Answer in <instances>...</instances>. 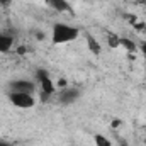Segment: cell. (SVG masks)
<instances>
[{
	"label": "cell",
	"mask_w": 146,
	"mask_h": 146,
	"mask_svg": "<svg viewBox=\"0 0 146 146\" xmlns=\"http://www.w3.org/2000/svg\"><path fill=\"white\" fill-rule=\"evenodd\" d=\"M53 44H63V42H70L73 39L78 37V29L72 27V26H66V24H56L53 27Z\"/></svg>",
	"instance_id": "1"
},
{
	"label": "cell",
	"mask_w": 146,
	"mask_h": 146,
	"mask_svg": "<svg viewBox=\"0 0 146 146\" xmlns=\"http://www.w3.org/2000/svg\"><path fill=\"white\" fill-rule=\"evenodd\" d=\"M10 102L15 106V107H19V109H29V107H33L34 106V97H33V94H21V92H12L10 94Z\"/></svg>",
	"instance_id": "2"
},
{
	"label": "cell",
	"mask_w": 146,
	"mask_h": 146,
	"mask_svg": "<svg viewBox=\"0 0 146 146\" xmlns=\"http://www.w3.org/2000/svg\"><path fill=\"white\" fill-rule=\"evenodd\" d=\"M12 92H21V94H34V83L29 80H15L10 83Z\"/></svg>",
	"instance_id": "3"
},
{
	"label": "cell",
	"mask_w": 146,
	"mask_h": 146,
	"mask_svg": "<svg viewBox=\"0 0 146 146\" xmlns=\"http://www.w3.org/2000/svg\"><path fill=\"white\" fill-rule=\"evenodd\" d=\"M80 92L76 88H61V94H60V102L61 104H72L78 99Z\"/></svg>",
	"instance_id": "4"
},
{
	"label": "cell",
	"mask_w": 146,
	"mask_h": 146,
	"mask_svg": "<svg viewBox=\"0 0 146 146\" xmlns=\"http://www.w3.org/2000/svg\"><path fill=\"white\" fill-rule=\"evenodd\" d=\"M44 2H46L49 7H53L54 10H58V12H70V10H72L66 0H44Z\"/></svg>",
	"instance_id": "5"
},
{
	"label": "cell",
	"mask_w": 146,
	"mask_h": 146,
	"mask_svg": "<svg viewBox=\"0 0 146 146\" xmlns=\"http://www.w3.org/2000/svg\"><path fill=\"white\" fill-rule=\"evenodd\" d=\"M14 46V39L10 36H5V34H0V53H7L10 51Z\"/></svg>",
	"instance_id": "6"
},
{
	"label": "cell",
	"mask_w": 146,
	"mask_h": 146,
	"mask_svg": "<svg viewBox=\"0 0 146 146\" xmlns=\"http://www.w3.org/2000/svg\"><path fill=\"white\" fill-rule=\"evenodd\" d=\"M39 82H41L42 94H46V95H51V94L54 92V85H53V82L49 80V76H44V78H41Z\"/></svg>",
	"instance_id": "7"
},
{
	"label": "cell",
	"mask_w": 146,
	"mask_h": 146,
	"mask_svg": "<svg viewBox=\"0 0 146 146\" xmlns=\"http://www.w3.org/2000/svg\"><path fill=\"white\" fill-rule=\"evenodd\" d=\"M87 44H88V49H90L94 54H100V44L95 41V37H92L90 34H87Z\"/></svg>",
	"instance_id": "8"
},
{
	"label": "cell",
	"mask_w": 146,
	"mask_h": 146,
	"mask_svg": "<svg viewBox=\"0 0 146 146\" xmlns=\"http://www.w3.org/2000/svg\"><path fill=\"white\" fill-rule=\"evenodd\" d=\"M121 46H124L127 51H134L136 49V44L131 39H126V37H121Z\"/></svg>",
	"instance_id": "9"
},
{
	"label": "cell",
	"mask_w": 146,
	"mask_h": 146,
	"mask_svg": "<svg viewBox=\"0 0 146 146\" xmlns=\"http://www.w3.org/2000/svg\"><path fill=\"white\" fill-rule=\"evenodd\" d=\"M95 145L97 146H110V141L106 138V136L97 134V136H95Z\"/></svg>",
	"instance_id": "10"
},
{
	"label": "cell",
	"mask_w": 146,
	"mask_h": 146,
	"mask_svg": "<svg viewBox=\"0 0 146 146\" xmlns=\"http://www.w3.org/2000/svg\"><path fill=\"white\" fill-rule=\"evenodd\" d=\"M107 42H109L110 48H117V46H121V37L109 34V37H107Z\"/></svg>",
	"instance_id": "11"
},
{
	"label": "cell",
	"mask_w": 146,
	"mask_h": 146,
	"mask_svg": "<svg viewBox=\"0 0 146 146\" xmlns=\"http://www.w3.org/2000/svg\"><path fill=\"white\" fill-rule=\"evenodd\" d=\"M58 87H61V88H66V80H63V78H61V80L58 82Z\"/></svg>",
	"instance_id": "12"
},
{
	"label": "cell",
	"mask_w": 146,
	"mask_h": 146,
	"mask_svg": "<svg viewBox=\"0 0 146 146\" xmlns=\"http://www.w3.org/2000/svg\"><path fill=\"white\" fill-rule=\"evenodd\" d=\"M141 51L145 53V58H146V41H141Z\"/></svg>",
	"instance_id": "13"
},
{
	"label": "cell",
	"mask_w": 146,
	"mask_h": 146,
	"mask_svg": "<svg viewBox=\"0 0 146 146\" xmlns=\"http://www.w3.org/2000/svg\"><path fill=\"white\" fill-rule=\"evenodd\" d=\"M10 3V0H0V5H9Z\"/></svg>",
	"instance_id": "14"
},
{
	"label": "cell",
	"mask_w": 146,
	"mask_h": 146,
	"mask_svg": "<svg viewBox=\"0 0 146 146\" xmlns=\"http://www.w3.org/2000/svg\"><path fill=\"white\" fill-rule=\"evenodd\" d=\"M36 37H37V39H44V36H42L41 33H37V34H36Z\"/></svg>",
	"instance_id": "15"
},
{
	"label": "cell",
	"mask_w": 146,
	"mask_h": 146,
	"mask_svg": "<svg viewBox=\"0 0 146 146\" xmlns=\"http://www.w3.org/2000/svg\"><path fill=\"white\" fill-rule=\"evenodd\" d=\"M0 146H10L9 143H5V141H0Z\"/></svg>",
	"instance_id": "16"
},
{
	"label": "cell",
	"mask_w": 146,
	"mask_h": 146,
	"mask_svg": "<svg viewBox=\"0 0 146 146\" xmlns=\"http://www.w3.org/2000/svg\"><path fill=\"white\" fill-rule=\"evenodd\" d=\"M141 2H146V0H141Z\"/></svg>",
	"instance_id": "17"
},
{
	"label": "cell",
	"mask_w": 146,
	"mask_h": 146,
	"mask_svg": "<svg viewBox=\"0 0 146 146\" xmlns=\"http://www.w3.org/2000/svg\"><path fill=\"white\" fill-rule=\"evenodd\" d=\"M145 145H146V139H145Z\"/></svg>",
	"instance_id": "18"
}]
</instances>
